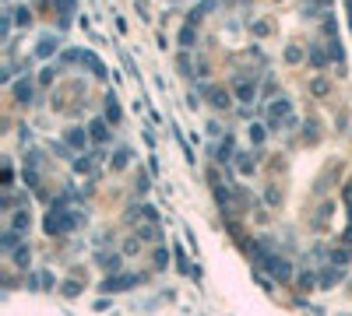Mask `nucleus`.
Wrapping results in <instances>:
<instances>
[{"mask_svg":"<svg viewBox=\"0 0 352 316\" xmlns=\"http://www.w3.org/2000/svg\"><path fill=\"white\" fill-rule=\"evenodd\" d=\"M137 281H145V274H116V278H106L102 281V292H124V288H134Z\"/></svg>","mask_w":352,"mask_h":316,"instance_id":"nucleus-1","label":"nucleus"},{"mask_svg":"<svg viewBox=\"0 0 352 316\" xmlns=\"http://www.w3.org/2000/svg\"><path fill=\"white\" fill-rule=\"evenodd\" d=\"M18 246H21V243H18V232H14V228H7V232L0 235V250H4V253H14Z\"/></svg>","mask_w":352,"mask_h":316,"instance_id":"nucleus-2","label":"nucleus"},{"mask_svg":"<svg viewBox=\"0 0 352 316\" xmlns=\"http://www.w3.org/2000/svg\"><path fill=\"white\" fill-rule=\"evenodd\" d=\"M29 225H32V218H29V211H14V218H11V228L21 235V232H29Z\"/></svg>","mask_w":352,"mask_h":316,"instance_id":"nucleus-3","label":"nucleus"},{"mask_svg":"<svg viewBox=\"0 0 352 316\" xmlns=\"http://www.w3.org/2000/svg\"><path fill=\"white\" fill-rule=\"evenodd\" d=\"M99 264H102V267H109V271L116 274V271H120V253H109V250H102V253H99Z\"/></svg>","mask_w":352,"mask_h":316,"instance_id":"nucleus-4","label":"nucleus"},{"mask_svg":"<svg viewBox=\"0 0 352 316\" xmlns=\"http://www.w3.org/2000/svg\"><path fill=\"white\" fill-rule=\"evenodd\" d=\"M29 256H32V253H29V246H18V250L11 253V260H14V264H18V267H21V271H25V267H29Z\"/></svg>","mask_w":352,"mask_h":316,"instance_id":"nucleus-5","label":"nucleus"},{"mask_svg":"<svg viewBox=\"0 0 352 316\" xmlns=\"http://www.w3.org/2000/svg\"><path fill=\"white\" fill-rule=\"evenodd\" d=\"M137 235H141V239H159V228H152V225H145V228H137Z\"/></svg>","mask_w":352,"mask_h":316,"instance_id":"nucleus-6","label":"nucleus"},{"mask_svg":"<svg viewBox=\"0 0 352 316\" xmlns=\"http://www.w3.org/2000/svg\"><path fill=\"white\" fill-rule=\"evenodd\" d=\"M78 292H81V284H74V281L64 284V295H78Z\"/></svg>","mask_w":352,"mask_h":316,"instance_id":"nucleus-7","label":"nucleus"},{"mask_svg":"<svg viewBox=\"0 0 352 316\" xmlns=\"http://www.w3.org/2000/svg\"><path fill=\"white\" fill-rule=\"evenodd\" d=\"M166 260H169V253H166V250L155 253V267H166Z\"/></svg>","mask_w":352,"mask_h":316,"instance_id":"nucleus-8","label":"nucleus"}]
</instances>
